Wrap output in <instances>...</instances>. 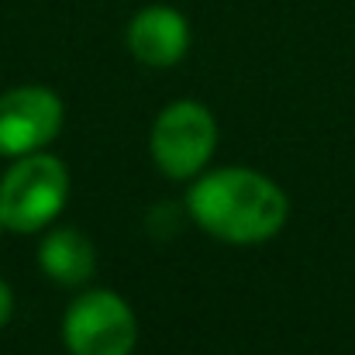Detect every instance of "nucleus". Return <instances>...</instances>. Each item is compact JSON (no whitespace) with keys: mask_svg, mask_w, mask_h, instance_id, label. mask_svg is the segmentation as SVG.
Returning a JSON list of instances; mask_svg holds the SVG:
<instances>
[{"mask_svg":"<svg viewBox=\"0 0 355 355\" xmlns=\"http://www.w3.org/2000/svg\"><path fill=\"white\" fill-rule=\"evenodd\" d=\"M152 159L169 180L197 176L218 148V121L197 101H176L152 124Z\"/></svg>","mask_w":355,"mask_h":355,"instance_id":"nucleus-3","label":"nucleus"},{"mask_svg":"<svg viewBox=\"0 0 355 355\" xmlns=\"http://www.w3.org/2000/svg\"><path fill=\"white\" fill-rule=\"evenodd\" d=\"M69 197V169L62 159L31 152L17 155L0 176V221L7 232L31 235L49 228Z\"/></svg>","mask_w":355,"mask_h":355,"instance_id":"nucleus-2","label":"nucleus"},{"mask_svg":"<svg viewBox=\"0 0 355 355\" xmlns=\"http://www.w3.org/2000/svg\"><path fill=\"white\" fill-rule=\"evenodd\" d=\"M10 314H14V293H10V286L0 279V328L10 321Z\"/></svg>","mask_w":355,"mask_h":355,"instance_id":"nucleus-8","label":"nucleus"},{"mask_svg":"<svg viewBox=\"0 0 355 355\" xmlns=\"http://www.w3.org/2000/svg\"><path fill=\"white\" fill-rule=\"evenodd\" d=\"M62 342L69 355H131L138 342L135 311L114 290H87L62 318Z\"/></svg>","mask_w":355,"mask_h":355,"instance_id":"nucleus-4","label":"nucleus"},{"mask_svg":"<svg viewBox=\"0 0 355 355\" xmlns=\"http://www.w3.org/2000/svg\"><path fill=\"white\" fill-rule=\"evenodd\" d=\"M38 266L59 286H83L97 269V252L83 232L52 228L38 245Z\"/></svg>","mask_w":355,"mask_h":355,"instance_id":"nucleus-7","label":"nucleus"},{"mask_svg":"<svg viewBox=\"0 0 355 355\" xmlns=\"http://www.w3.org/2000/svg\"><path fill=\"white\" fill-rule=\"evenodd\" d=\"M187 211L207 235L232 245H259L286 225L290 200L269 176L245 166H228L200 176L190 187Z\"/></svg>","mask_w":355,"mask_h":355,"instance_id":"nucleus-1","label":"nucleus"},{"mask_svg":"<svg viewBox=\"0 0 355 355\" xmlns=\"http://www.w3.org/2000/svg\"><path fill=\"white\" fill-rule=\"evenodd\" d=\"M62 131V101L49 87H14L0 94V155L42 152Z\"/></svg>","mask_w":355,"mask_h":355,"instance_id":"nucleus-5","label":"nucleus"},{"mask_svg":"<svg viewBox=\"0 0 355 355\" xmlns=\"http://www.w3.org/2000/svg\"><path fill=\"white\" fill-rule=\"evenodd\" d=\"M0 232H3V221H0Z\"/></svg>","mask_w":355,"mask_h":355,"instance_id":"nucleus-9","label":"nucleus"},{"mask_svg":"<svg viewBox=\"0 0 355 355\" xmlns=\"http://www.w3.org/2000/svg\"><path fill=\"white\" fill-rule=\"evenodd\" d=\"M190 49V24L176 7L152 3L138 10L128 24V52L148 66V69H166L176 66Z\"/></svg>","mask_w":355,"mask_h":355,"instance_id":"nucleus-6","label":"nucleus"}]
</instances>
